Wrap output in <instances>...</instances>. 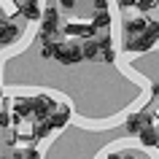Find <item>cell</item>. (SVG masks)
Here are the masks:
<instances>
[{
	"instance_id": "1",
	"label": "cell",
	"mask_w": 159,
	"mask_h": 159,
	"mask_svg": "<svg viewBox=\"0 0 159 159\" xmlns=\"http://www.w3.org/2000/svg\"><path fill=\"white\" fill-rule=\"evenodd\" d=\"M41 54L46 59L54 57L57 62H62V65H78V62L84 59L81 43H65V41H46L43 49H41Z\"/></svg>"
},
{
	"instance_id": "2",
	"label": "cell",
	"mask_w": 159,
	"mask_h": 159,
	"mask_svg": "<svg viewBox=\"0 0 159 159\" xmlns=\"http://www.w3.org/2000/svg\"><path fill=\"white\" fill-rule=\"evenodd\" d=\"M159 41V22H148V27L143 30L138 38L127 41V49L135 51V54H146V51L154 49V43Z\"/></svg>"
},
{
	"instance_id": "3",
	"label": "cell",
	"mask_w": 159,
	"mask_h": 159,
	"mask_svg": "<svg viewBox=\"0 0 159 159\" xmlns=\"http://www.w3.org/2000/svg\"><path fill=\"white\" fill-rule=\"evenodd\" d=\"M59 33V14L54 6H49V8H43L41 14V35L46 38V41H51L49 35H57Z\"/></svg>"
},
{
	"instance_id": "4",
	"label": "cell",
	"mask_w": 159,
	"mask_h": 159,
	"mask_svg": "<svg viewBox=\"0 0 159 159\" xmlns=\"http://www.w3.org/2000/svg\"><path fill=\"white\" fill-rule=\"evenodd\" d=\"M54 108H57V102L51 100L49 94H38V97L30 100V113H33L35 119H46Z\"/></svg>"
},
{
	"instance_id": "5",
	"label": "cell",
	"mask_w": 159,
	"mask_h": 159,
	"mask_svg": "<svg viewBox=\"0 0 159 159\" xmlns=\"http://www.w3.org/2000/svg\"><path fill=\"white\" fill-rule=\"evenodd\" d=\"M148 124H154L151 113H146V111H138V113H129V116H127V127H124V132H127V135H138L140 129H146Z\"/></svg>"
},
{
	"instance_id": "6",
	"label": "cell",
	"mask_w": 159,
	"mask_h": 159,
	"mask_svg": "<svg viewBox=\"0 0 159 159\" xmlns=\"http://www.w3.org/2000/svg\"><path fill=\"white\" fill-rule=\"evenodd\" d=\"M146 27H148V19H146V16L127 19V22H124V38H127V41H132V38H138V35L146 30Z\"/></svg>"
},
{
	"instance_id": "7",
	"label": "cell",
	"mask_w": 159,
	"mask_h": 159,
	"mask_svg": "<svg viewBox=\"0 0 159 159\" xmlns=\"http://www.w3.org/2000/svg\"><path fill=\"white\" fill-rule=\"evenodd\" d=\"M22 35V30H19L16 25H11V22H0V46H8V43H16V38Z\"/></svg>"
},
{
	"instance_id": "8",
	"label": "cell",
	"mask_w": 159,
	"mask_h": 159,
	"mask_svg": "<svg viewBox=\"0 0 159 159\" xmlns=\"http://www.w3.org/2000/svg\"><path fill=\"white\" fill-rule=\"evenodd\" d=\"M138 143H140V146H159V129L154 124H148L146 127V129H140V132H138Z\"/></svg>"
},
{
	"instance_id": "9",
	"label": "cell",
	"mask_w": 159,
	"mask_h": 159,
	"mask_svg": "<svg viewBox=\"0 0 159 159\" xmlns=\"http://www.w3.org/2000/svg\"><path fill=\"white\" fill-rule=\"evenodd\" d=\"M81 54H84V59H97V57H100V49H97V41H94V38L84 41V43H81Z\"/></svg>"
},
{
	"instance_id": "10",
	"label": "cell",
	"mask_w": 159,
	"mask_h": 159,
	"mask_svg": "<svg viewBox=\"0 0 159 159\" xmlns=\"http://www.w3.org/2000/svg\"><path fill=\"white\" fill-rule=\"evenodd\" d=\"M41 6L35 3V0H27V6L22 8V16H27V19H33V22H41Z\"/></svg>"
},
{
	"instance_id": "11",
	"label": "cell",
	"mask_w": 159,
	"mask_h": 159,
	"mask_svg": "<svg viewBox=\"0 0 159 159\" xmlns=\"http://www.w3.org/2000/svg\"><path fill=\"white\" fill-rule=\"evenodd\" d=\"M92 25L100 27V30H108V27H111V14H108V11H105V14H94Z\"/></svg>"
},
{
	"instance_id": "12",
	"label": "cell",
	"mask_w": 159,
	"mask_h": 159,
	"mask_svg": "<svg viewBox=\"0 0 159 159\" xmlns=\"http://www.w3.org/2000/svg\"><path fill=\"white\" fill-rule=\"evenodd\" d=\"M135 6H138V11L148 14V11H154V8L159 6V0H135Z\"/></svg>"
},
{
	"instance_id": "13",
	"label": "cell",
	"mask_w": 159,
	"mask_h": 159,
	"mask_svg": "<svg viewBox=\"0 0 159 159\" xmlns=\"http://www.w3.org/2000/svg\"><path fill=\"white\" fill-rule=\"evenodd\" d=\"M19 159H41V151H38V148H33V146H30V148L19 151Z\"/></svg>"
},
{
	"instance_id": "14",
	"label": "cell",
	"mask_w": 159,
	"mask_h": 159,
	"mask_svg": "<svg viewBox=\"0 0 159 159\" xmlns=\"http://www.w3.org/2000/svg\"><path fill=\"white\" fill-rule=\"evenodd\" d=\"M108 159H138V154H132V151H119V154H108Z\"/></svg>"
},
{
	"instance_id": "15",
	"label": "cell",
	"mask_w": 159,
	"mask_h": 159,
	"mask_svg": "<svg viewBox=\"0 0 159 159\" xmlns=\"http://www.w3.org/2000/svg\"><path fill=\"white\" fill-rule=\"evenodd\" d=\"M113 59H116V51H113V46H111V49H102V62H113Z\"/></svg>"
},
{
	"instance_id": "16",
	"label": "cell",
	"mask_w": 159,
	"mask_h": 159,
	"mask_svg": "<svg viewBox=\"0 0 159 159\" xmlns=\"http://www.w3.org/2000/svg\"><path fill=\"white\" fill-rule=\"evenodd\" d=\"M8 111H3V113H0V127H8Z\"/></svg>"
},
{
	"instance_id": "17",
	"label": "cell",
	"mask_w": 159,
	"mask_h": 159,
	"mask_svg": "<svg viewBox=\"0 0 159 159\" xmlns=\"http://www.w3.org/2000/svg\"><path fill=\"white\" fill-rule=\"evenodd\" d=\"M119 6H121V8H132L135 0H119Z\"/></svg>"
},
{
	"instance_id": "18",
	"label": "cell",
	"mask_w": 159,
	"mask_h": 159,
	"mask_svg": "<svg viewBox=\"0 0 159 159\" xmlns=\"http://www.w3.org/2000/svg\"><path fill=\"white\" fill-rule=\"evenodd\" d=\"M151 94H154V97H159V78L154 81V86H151Z\"/></svg>"
},
{
	"instance_id": "19",
	"label": "cell",
	"mask_w": 159,
	"mask_h": 159,
	"mask_svg": "<svg viewBox=\"0 0 159 159\" xmlns=\"http://www.w3.org/2000/svg\"><path fill=\"white\" fill-rule=\"evenodd\" d=\"M73 3L75 0H62V8H73Z\"/></svg>"
},
{
	"instance_id": "20",
	"label": "cell",
	"mask_w": 159,
	"mask_h": 159,
	"mask_svg": "<svg viewBox=\"0 0 159 159\" xmlns=\"http://www.w3.org/2000/svg\"><path fill=\"white\" fill-rule=\"evenodd\" d=\"M3 159H19V151H14L11 157H3Z\"/></svg>"
},
{
	"instance_id": "21",
	"label": "cell",
	"mask_w": 159,
	"mask_h": 159,
	"mask_svg": "<svg viewBox=\"0 0 159 159\" xmlns=\"http://www.w3.org/2000/svg\"><path fill=\"white\" fill-rule=\"evenodd\" d=\"M157 119H159V113H157Z\"/></svg>"
},
{
	"instance_id": "22",
	"label": "cell",
	"mask_w": 159,
	"mask_h": 159,
	"mask_svg": "<svg viewBox=\"0 0 159 159\" xmlns=\"http://www.w3.org/2000/svg\"><path fill=\"white\" fill-rule=\"evenodd\" d=\"M0 97H3V94H0Z\"/></svg>"
}]
</instances>
